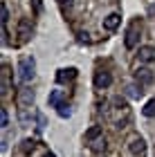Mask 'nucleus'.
<instances>
[{
    "instance_id": "nucleus-1",
    "label": "nucleus",
    "mask_w": 155,
    "mask_h": 157,
    "mask_svg": "<svg viewBox=\"0 0 155 157\" xmlns=\"http://www.w3.org/2000/svg\"><path fill=\"white\" fill-rule=\"evenodd\" d=\"M110 121H112V126L115 128H126L128 126V121H130V108H128V103L124 101L122 97H115L110 101Z\"/></svg>"
},
{
    "instance_id": "nucleus-2",
    "label": "nucleus",
    "mask_w": 155,
    "mask_h": 157,
    "mask_svg": "<svg viewBox=\"0 0 155 157\" xmlns=\"http://www.w3.org/2000/svg\"><path fill=\"white\" fill-rule=\"evenodd\" d=\"M34 74H36V63H34V59L32 56H23L20 63H18V78L23 83H29L34 78Z\"/></svg>"
},
{
    "instance_id": "nucleus-3",
    "label": "nucleus",
    "mask_w": 155,
    "mask_h": 157,
    "mask_svg": "<svg viewBox=\"0 0 155 157\" xmlns=\"http://www.w3.org/2000/svg\"><path fill=\"white\" fill-rule=\"evenodd\" d=\"M139 36H142V23H139V20H133V23L128 25V29H126V38H124L126 47L133 49L139 43Z\"/></svg>"
},
{
    "instance_id": "nucleus-4",
    "label": "nucleus",
    "mask_w": 155,
    "mask_h": 157,
    "mask_svg": "<svg viewBox=\"0 0 155 157\" xmlns=\"http://www.w3.org/2000/svg\"><path fill=\"white\" fill-rule=\"evenodd\" d=\"M16 34H18V40L20 43H27L34 36V25L29 18H20L18 20V27H16Z\"/></svg>"
},
{
    "instance_id": "nucleus-5",
    "label": "nucleus",
    "mask_w": 155,
    "mask_h": 157,
    "mask_svg": "<svg viewBox=\"0 0 155 157\" xmlns=\"http://www.w3.org/2000/svg\"><path fill=\"white\" fill-rule=\"evenodd\" d=\"M16 103H18V108H20V117L25 119V110L29 108V105L34 103V92L29 88H23L18 92V99H16Z\"/></svg>"
},
{
    "instance_id": "nucleus-6",
    "label": "nucleus",
    "mask_w": 155,
    "mask_h": 157,
    "mask_svg": "<svg viewBox=\"0 0 155 157\" xmlns=\"http://www.w3.org/2000/svg\"><path fill=\"white\" fill-rule=\"evenodd\" d=\"M128 151L135 157H146V141L139 137V135H133L128 139Z\"/></svg>"
},
{
    "instance_id": "nucleus-7",
    "label": "nucleus",
    "mask_w": 155,
    "mask_h": 157,
    "mask_svg": "<svg viewBox=\"0 0 155 157\" xmlns=\"http://www.w3.org/2000/svg\"><path fill=\"white\" fill-rule=\"evenodd\" d=\"M11 90V67L2 65V72H0V94L7 97Z\"/></svg>"
},
{
    "instance_id": "nucleus-8",
    "label": "nucleus",
    "mask_w": 155,
    "mask_h": 157,
    "mask_svg": "<svg viewBox=\"0 0 155 157\" xmlns=\"http://www.w3.org/2000/svg\"><path fill=\"white\" fill-rule=\"evenodd\" d=\"M110 83H112L110 72H106V70H97V72H95V88L97 90H106Z\"/></svg>"
},
{
    "instance_id": "nucleus-9",
    "label": "nucleus",
    "mask_w": 155,
    "mask_h": 157,
    "mask_svg": "<svg viewBox=\"0 0 155 157\" xmlns=\"http://www.w3.org/2000/svg\"><path fill=\"white\" fill-rule=\"evenodd\" d=\"M135 78H137V83H139V85H149V83L155 81V74H153V70L142 67V70H137V72H135Z\"/></svg>"
},
{
    "instance_id": "nucleus-10",
    "label": "nucleus",
    "mask_w": 155,
    "mask_h": 157,
    "mask_svg": "<svg viewBox=\"0 0 155 157\" xmlns=\"http://www.w3.org/2000/svg\"><path fill=\"white\" fill-rule=\"evenodd\" d=\"M137 59L142 63H153L155 61V47L153 45H142L137 52Z\"/></svg>"
},
{
    "instance_id": "nucleus-11",
    "label": "nucleus",
    "mask_w": 155,
    "mask_h": 157,
    "mask_svg": "<svg viewBox=\"0 0 155 157\" xmlns=\"http://www.w3.org/2000/svg\"><path fill=\"white\" fill-rule=\"evenodd\" d=\"M119 23H122V16L119 13H108V16L103 18V29H108V32H115Z\"/></svg>"
},
{
    "instance_id": "nucleus-12",
    "label": "nucleus",
    "mask_w": 155,
    "mask_h": 157,
    "mask_svg": "<svg viewBox=\"0 0 155 157\" xmlns=\"http://www.w3.org/2000/svg\"><path fill=\"white\" fill-rule=\"evenodd\" d=\"M74 76H76V70H74V67L59 70V74H56V81H59V83H65V81H72Z\"/></svg>"
},
{
    "instance_id": "nucleus-13",
    "label": "nucleus",
    "mask_w": 155,
    "mask_h": 157,
    "mask_svg": "<svg viewBox=\"0 0 155 157\" xmlns=\"http://www.w3.org/2000/svg\"><path fill=\"white\" fill-rule=\"evenodd\" d=\"M63 99H65V92H63V90H52L50 105H52V108H59V105H63Z\"/></svg>"
},
{
    "instance_id": "nucleus-14",
    "label": "nucleus",
    "mask_w": 155,
    "mask_h": 157,
    "mask_svg": "<svg viewBox=\"0 0 155 157\" xmlns=\"http://www.w3.org/2000/svg\"><path fill=\"white\" fill-rule=\"evenodd\" d=\"M88 144H90V148H92L95 153H101V151H106V146H108V144H106V137H103V135H99L97 139L88 141Z\"/></svg>"
},
{
    "instance_id": "nucleus-15",
    "label": "nucleus",
    "mask_w": 155,
    "mask_h": 157,
    "mask_svg": "<svg viewBox=\"0 0 155 157\" xmlns=\"http://www.w3.org/2000/svg\"><path fill=\"white\" fill-rule=\"evenodd\" d=\"M99 135H103V130H101V126H92L90 130L86 132V141H92V139H97Z\"/></svg>"
},
{
    "instance_id": "nucleus-16",
    "label": "nucleus",
    "mask_w": 155,
    "mask_h": 157,
    "mask_svg": "<svg viewBox=\"0 0 155 157\" xmlns=\"http://www.w3.org/2000/svg\"><path fill=\"white\" fill-rule=\"evenodd\" d=\"M142 115H144V117H155V99L146 101V105L142 108Z\"/></svg>"
},
{
    "instance_id": "nucleus-17",
    "label": "nucleus",
    "mask_w": 155,
    "mask_h": 157,
    "mask_svg": "<svg viewBox=\"0 0 155 157\" xmlns=\"http://www.w3.org/2000/svg\"><path fill=\"white\" fill-rule=\"evenodd\" d=\"M126 90H128V97H133V99H139V97L144 94L142 85H128V88H126Z\"/></svg>"
},
{
    "instance_id": "nucleus-18",
    "label": "nucleus",
    "mask_w": 155,
    "mask_h": 157,
    "mask_svg": "<svg viewBox=\"0 0 155 157\" xmlns=\"http://www.w3.org/2000/svg\"><path fill=\"white\" fill-rule=\"evenodd\" d=\"M0 126H2V128L9 126V115H7V110H5V108L0 110Z\"/></svg>"
},
{
    "instance_id": "nucleus-19",
    "label": "nucleus",
    "mask_w": 155,
    "mask_h": 157,
    "mask_svg": "<svg viewBox=\"0 0 155 157\" xmlns=\"http://www.w3.org/2000/svg\"><path fill=\"white\" fill-rule=\"evenodd\" d=\"M32 151H34V141H29V139L23 141V153H25V155H29Z\"/></svg>"
},
{
    "instance_id": "nucleus-20",
    "label": "nucleus",
    "mask_w": 155,
    "mask_h": 157,
    "mask_svg": "<svg viewBox=\"0 0 155 157\" xmlns=\"http://www.w3.org/2000/svg\"><path fill=\"white\" fill-rule=\"evenodd\" d=\"M7 20H9V9L2 5V25H7Z\"/></svg>"
},
{
    "instance_id": "nucleus-21",
    "label": "nucleus",
    "mask_w": 155,
    "mask_h": 157,
    "mask_svg": "<svg viewBox=\"0 0 155 157\" xmlns=\"http://www.w3.org/2000/svg\"><path fill=\"white\" fill-rule=\"evenodd\" d=\"M32 5H34V11L38 13L41 11V0H32Z\"/></svg>"
},
{
    "instance_id": "nucleus-22",
    "label": "nucleus",
    "mask_w": 155,
    "mask_h": 157,
    "mask_svg": "<svg viewBox=\"0 0 155 157\" xmlns=\"http://www.w3.org/2000/svg\"><path fill=\"white\" fill-rule=\"evenodd\" d=\"M61 7H72V0H59Z\"/></svg>"
},
{
    "instance_id": "nucleus-23",
    "label": "nucleus",
    "mask_w": 155,
    "mask_h": 157,
    "mask_svg": "<svg viewBox=\"0 0 155 157\" xmlns=\"http://www.w3.org/2000/svg\"><path fill=\"white\" fill-rule=\"evenodd\" d=\"M43 157H56V155H54V153H45Z\"/></svg>"
}]
</instances>
